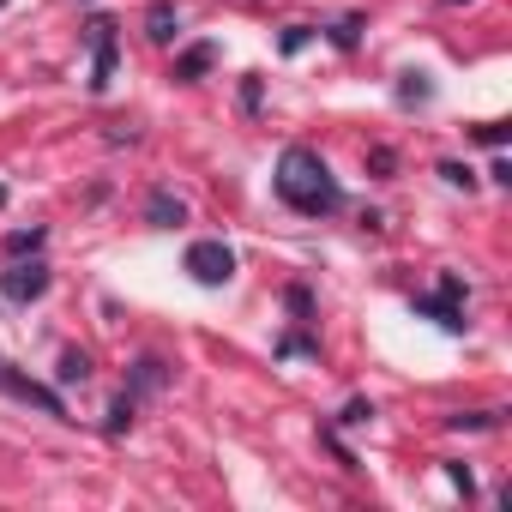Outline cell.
Masks as SVG:
<instances>
[{"instance_id":"6da1fadb","label":"cell","mask_w":512,"mask_h":512,"mask_svg":"<svg viewBox=\"0 0 512 512\" xmlns=\"http://www.w3.org/2000/svg\"><path fill=\"white\" fill-rule=\"evenodd\" d=\"M272 187H278V199H284L290 211H302V217H332V211L344 205L338 175H332V169H326V157H320V151H308V145H290V151L278 157Z\"/></svg>"},{"instance_id":"7a4b0ae2","label":"cell","mask_w":512,"mask_h":512,"mask_svg":"<svg viewBox=\"0 0 512 512\" xmlns=\"http://www.w3.org/2000/svg\"><path fill=\"white\" fill-rule=\"evenodd\" d=\"M181 272H187L193 284H205V290H223V284L235 278V253H229V241L199 235V241H187V253H181Z\"/></svg>"},{"instance_id":"3957f363","label":"cell","mask_w":512,"mask_h":512,"mask_svg":"<svg viewBox=\"0 0 512 512\" xmlns=\"http://www.w3.org/2000/svg\"><path fill=\"white\" fill-rule=\"evenodd\" d=\"M49 284H55V272L37 260V253L0 272V296H7V302H43V296H49Z\"/></svg>"},{"instance_id":"277c9868","label":"cell","mask_w":512,"mask_h":512,"mask_svg":"<svg viewBox=\"0 0 512 512\" xmlns=\"http://www.w3.org/2000/svg\"><path fill=\"white\" fill-rule=\"evenodd\" d=\"M115 61H121V49H115V19H91V91H109Z\"/></svg>"},{"instance_id":"5b68a950","label":"cell","mask_w":512,"mask_h":512,"mask_svg":"<svg viewBox=\"0 0 512 512\" xmlns=\"http://www.w3.org/2000/svg\"><path fill=\"white\" fill-rule=\"evenodd\" d=\"M0 386H7L13 398H25V404H37V410H49V416H61V422H67V404H61V392H49V386H37V380L13 374L7 362H0Z\"/></svg>"},{"instance_id":"8992f818","label":"cell","mask_w":512,"mask_h":512,"mask_svg":"<svg viewBox=\"0 0 512 512\" xmlns=\"http://www.w3.org/2000/svg\"><path fill=\"white\" fill-rule=\"evenodd\" d=\"M145 223H151V229H175V223H187V205H181L169 187H151V199H145Z\"/></svg>"},{"instance_id":"52a82bcc","label":"cell","mask_w":512,"mask_h":512,"mask_svg":"<svg viewBox=\"0 0 512 512\" xmlns=\"http://www.w3.org/2000/svg\"><path fill=\"white\" fill-rule=\"evenodd\" d=\"M175 25H181V13L169 7V0H151V13H145V37H151V43H169V37H175Z\"/></svg>"},{"instance_id":"ba28073f","label":"cell","mask_w":512,"mask_h":512,"mask_svg":"<svg viewBox=\"0 0 512 512\" xmlns=\"http://www.w3.org/2000/svg\"><path fill=\"white\" fill-rule=\"evenodd\" d=\"M211 61H217V49H211V43H199V49H187V55L175 61V79H187V85H193L199 73H211Z\"/></svg>"},{"instance_id":"9c48e42d","label":"cell","mask_w":512,"mask_h":512,"mask_svg":"<svg viewBox=\"0 0 512 512\" xmlns=\"http://www.w3.org/2000/svg\"><path fill=\"white\" fill-rule=\"evenodd\" d=\"M416 314H428V320H440L446 332H464V314H458V302H452V296H440V302H416Z\"/></svg>"},{"instance_id":"30bf717a","label":"cell","mask_w":512,"mask_h":512,"mask_svg":"<svg viewBox=\"0 0 512 512\" xmlns=\"http://www.w3.org/2000/svg\"><path fill=\"white\" fill-rule=\"evenodd\" d=\"M55 380H61V386H85V380H91V356H85V350H67L61 368H55Z\"/></svg>"},{"instance_id":"8fae6325","label":"cell","mask_w":512,"mask_h":512,"mask_svg":"<svg viewBox=\"0 0 512 512\" xmlns=\"http://www.w3.org/2000/svg\"><path fill=\"white\" fill-rule=\"evenodd\" d=\"M43 241H49V229L31 223V229H13L7 235V253H13V260H19V253H43Z\"/></svg>"},{"instance_id":"7c38bea8","label":"cell","mask_w":512,"mask_h":512,"mask_svg":"<svg viewBox=\"0 0 512 512\" xmlns=\"http://www.w3.org/2000/svg\"><path fill=\"white\" fill-rule=\"evenodd\" d=\"M163 380H169V374H163L157 356H139V362H133V392H157Z\"/></svg>"},{"instance_id":"4fadbf2b","label":"cell","mask_w":512,"mask_h":512,"mask_svg":"<svg viewBox=\"0 0 512 512\" xmlns=\"http://www.w3.org/2000/svg\"><path fill=\"white\" fill-rule=\"evenodd\" d=\"M428 97H434L428 73H404V85H398V103H428Z\"/></svg>"},{"instance_id":"5bb4252c","label":"cell","mask_w":512,"mask_h":512,"mask_svg":"<svg viewBox=\"0 0 512 512\" xmlns=\"http://www.w3.org/2000/svg\"><path fill=\"white\" fill-rule=\"evenodd\" d=\"M103 428H109V434H127V428H133V392H121V398L109 404V422H103Z\"/></svg>"},{"instance_id":"9a60e30c","label":"cell","mask_w":512,"mask_h":512,"mask_svg":"<svg viewBox=\"0 0 512 512\" xmlns=\"http://www.w3.org/2000/svg\"><path fill=\"white\" fill-rule=\"evenodd\" d=\"M494 410H464V416H446V428H488Z\"/></svg>"},{"instance_id":"2e32d148","label":"cell","mask_w":512,"mask_h":512,"mask_svg":"<svg viewBox=\"0 0 512 512\" xmlns=\"http://www.w3.org/2000/svg\"><path fill=\"white\" fill-rule=\"evenodd\" d=\"M440 175H446V181H452V187H464V193H470V187H476V175H470V169H464V163H440Z\"/></svg>"},{"instance_id":"e0dca14e","label":"cell","mask_w":512,"mask_h":512,"mask_svg":"<svg viewBox=\"0 0 512 512\" xmlns=\"http://www.w3.org/2000/svg\"><path fill=\"white\" fill-rule=\"evenodd\" d=\"M332 43H338V49H356V19H344V25L332 31Z\"/></svg>"},{"instance_id":"ac0fdd59","label":"cell","mask_w":512,"mask_h":512,"mask_svg":"<svg viewBox=\"0 0 512 512\" xmlns=\"http://www.w3.org/2000/svg\"><path fill=\"white\" fill-rule=\"evenodd\" d=\"M302 43H308V25H290V31H284V55H296Z\"/></svg>"},{"instance_id":"d6986e66","label":"cell","mask_w":512,"mask_h":512,"mask_svg":"<svg viewBox=\"0 0 512 512\" xmlns=\"http://www.w3.org/2000/svg\"><path fill=\"white\" fill-rule=\"evenodd\" d=\"M446 476H452V482H458V488H464V494H476V476H470V470H464V464H446Z\"/></svg>"},{"instance_id":"ffe728a7","label":"cell","mask_w":512,"mask_h":512,"mask_svg":"<svg viewBox=\"0 0 512 512\" xmlns=\"http://www.w3.org/2000/svg\"><path fill=\"white\" fill-rule=\"evenodd\" d=\"M476 139H482V145H494V151H500V145H506V127H476Z\"/></svg>"},{"instance_id":"44dd1931","label":"cell","mask_w":512,"mask_h":512,"mask_svg":"<svg viewBox=\"0 0 512 512\" xmlns=\"http://www.w3.org/2000/svg\"><path fill=\"white\" fill-rule=\"evenodd\" d=\"M446 7H470V0H446Z\"/></svg>"},{"instance_id":"7402d4cb","label":"cell","mask_w":512,"mask_h":512,"mask_svg":"<svg viewBox=\"0 0 512 512\" xmlns=\"http://www.w3.org/2000/svg\"><path fill=\"white\" fill-rule=\"evenodd\" d=\"M0 205H7V187H0Z\"/></svg>"},{"instance_id":"603a6c76","label":"cell","mask_w":512,"mask_h":512,"mask_svg":"<svg viewBox=\"0 0 512 512\" xmlns=\"http://www.w3.org/2000/svg\"><path fill=\"white\" fill-rule=\"evenodd\" d=\"M0 7H7V0H0Z\"/></svg>"}]
</instances>
